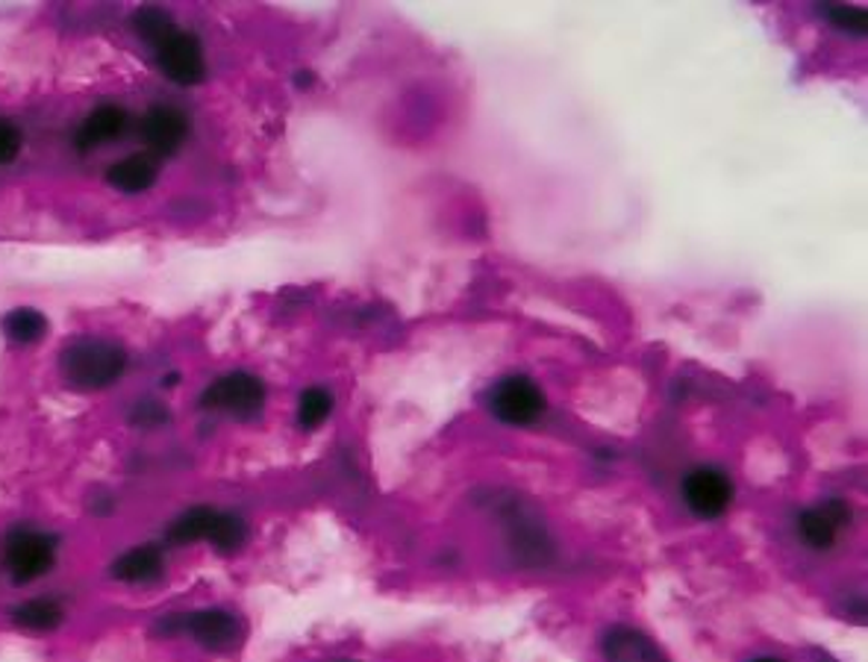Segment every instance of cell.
I'll return each mask as SVG.
<instances>
[{
  "label": "cell",
  "instance_id": "cell-1",
  "mask_svg": "<svg viewBox=\"0 0 868 662\" xmlns=\"http://www.w3.org/2000/svg\"><path fill=\"white\" fill-rule=\"evenodd\" d=\"M59 368L68 386L95 392L113 386L127 368V353L121 344L107 342V339H77L66 344V351L59 353Z\"/></svg>",
  "mask_w": 868,
  "mask_h": 662
},
{
  "label": "cell",
  "instance_id": "cell-2",
  "mask_svg": "<svg viewBox=\"0 0 868 662\" xmlns=\"http://www.w3.org/2000/svg\"><path fill=\"white\" fill-rule=\"evenodd\" d=\"M486 401H489L491 416L509 427H527L533 421H539V416L548 407L545 392L525 374L500 377L486 395Z\"/></svg>",
  "mask_w": 868,
  "mask_h": 662
},
{
  "label": "cell",
  "instance_id": "cell-3",
  "mask_svg": "<svg viewBox=\"0 0 868 662\" xmlns=\"http://www.w3.org/2000/svg\"><path fill=\"white\" fill-rule=\"evenodd\" d=\"M733 491H737L733 480L715 466L692 468L680 483V495H683L689 513L704 518V522H713V518H721L728 513L730 504H733Z\"/></svg>",
  "mask_w": 868,
  "mask_h": 662
},
{
  "label": "cell",
  "instance_id": "cell-4",
  "mask_svg": "<svg viewBox=\"0 0 868 662\" xmlns=\"http://www.w3.org/2000/svg\"><path fill=\"white\" fill-rule=\"evenodd\" d=\"M201 407L230 412L236 418H254L265 407V386L260 377L247 374V371H233V374L215 380L201 395Z\"/></svg>",
  "mask_w": 868,
  "mask_h": 662
},
{
  "label": "cell",
  "instance_id": "cell-5",
  "mask_svg": "<svg viewBox=\"0 0 868 662\" xmlns=\"http://www.w3.org/2000/svg\"><path fill=\"white\" fill-rule=\"evenodd\" d=\"M53 551L57 542L48 533L39 530H16L9 533L7 548H3V559L16 583H30L41 574L50 572L53 565Z\"/></svg>",
  "mask_w": 868,
  "mask_h": 662
},
{
  "label": "cell",
  "instance_id": "cell-6",
  "mask_svg": "<svg viewBox=\"0 0 868 662\" xmlns=\"http://www.w3.org/2000/svg\"><path fill=\"white\" fill-rule=\"evenodd\" d=\"M156 62L165 77L177 86H197L206 77L204 45L195 33H186V30H177L156 48Z\"/></svg>",
  "mask_w": 868,
  "mask_h": 662
},
{
  "label": "cell",
  "instance_id": "cell-7",
  "mask_svg": "<svg viewBox=\"0 0 868 662\" xmlns=\"http://www.w3.org/2000/svg\"><path fill=\"white\" fill-rule=\"evenodd\" d=\"M142 139L150 156H174L189 139V115L177 107H150L142 121Z\"/></svg>",
  "mask_w": 868,
  "mask_h": 662
},
{
  "label": "cell",
  "instance_id": "cell-8",
  "mask_svg": "<svg viewBox=\"0 0 868 662\" xmlns=\"http://www.w3.org/2000/svg\"><path fill=\"white\" fill-rule=\"evenodd\" d=\"M183 627L189 630V636L195 639L197 645L206 648V651H230V648L238 645L242 639V624L233 613L227 610H201V613H192Z\"/></svg>",
  "mask_w": 868,
  "mask_h": 662
},
{
  "label": "cell",
  "instance_id": "cell-9",
  "mask_svg": "<svg viewBox=\"0 0 868 662\" xmlns=\"http://www.w3.org/2000/svg\"><path fill=\"white\" fill-rule=\"evenodd\" d=\"M601 651L606 662H669V656L656 648L651 636L636 627H609L601 639Z\"/></svg>",
  "mask_w": 868,
  "mask_h": 662
},
{
  "label": "cell",
  "instance_id": "cell-10",
  "mask_svg": "<svg viewBox=\"0 0 868 662\" xmlns=\"http://www.w3.org/2000/svg\"><path fill=\"white\" fill-rule=\"evenodd\" d=\"M127 127H130L127 109L115 107V104H104V107L91 109V113L86 115V121L80 124V130H77V147L86 154L91 147L107 145V142H115L118 136H124Z\"/></svg>",
  "mask_w": 868,
  "mask_h": 662
},
{
  "label": "cell",
  "instance_id": "cell-11",
  "mask_svg": "<svg viewBox=\"0 0 868 662\" xmlns=\"http://www.w3.org/2000/svg\"><path fill=\"white\" fill-rule=\"evenodd\" d=\"M156 159L150 154H130L113 163L107 168V183L115 192H124V195H139V192H148L156 183Z\"/></svg>",
  "mask_w": 868,
  "mask_h": 662
},
{
  "label": "cell",
  "instance_id": "cell-12",
  "mask_svg": "<svg viewBox=\"0 0 868 662\" xmlns=\"http://www.w3.org/2000/svg\"><path fill=\"white\" fill-rule=\"evenodd\" d=\"M163 574V554L154 545H139L113 563V577L124 583H150Z\"/></svg>",
  "mask_w": 868,
  "mask_h": 662
},
{
  "label": "cell",
  "instance_id": "cell-13",
  "mask_svg": "<svg viewBox=\"0 0 868 662\" xmlns=\"http://www.w3.org/2000/svg\"><path fill=\"white\" fill-rule=\"evenodd\" d=\"M794 530H798V539L812 551H830L839 539V527L830 522V515L819 507L801 509L798 518H794Z\"/></svg>",
  "mask_w": 868,
  "mask_h": 662
},
{
  "label": "cell",
  "instance_id": "cell-14",
  "mask_svg": "<svg viewBox=\"0 0 868 662\" xmlns=\"http://www.w3.org/2000/svg\"><path fill=\"white\" fill-rule=\"evenodd\" d=\"M12 622L21 630H33V633H48L62 624V606L50 597H33L25 601L12 610Z\"/></svg>",
  "mask_w": 868,
  "mask_h": 662
},
{
  "label": "cell",
  "instance_id": "cell-15",
  "mask_svg": "<svg viewBox=\"0 0 868 662\" xmlns=\"http://www.w3.org/2000/svg\"><path fill=\"white\" fill-rule=\"evenodd\" d=\"M3 335L16 344H36L48 333V319L33 306H18L3 319Z\"/></svg>",
  "mask_w": 868,
  "mask_h": 662
},
{
  "label": "cell",
  "instance_id": "cell-16",
  "mask_svg": "<svg viewBox=\"0 0 868 662\" xmlns=\"http://www.w3.org/2000/svg\"><path fill=\"white\" fill-rule=\"evenodd\" d=\"M209 545L218 554H236L247 542V524L242 515L236 513H215L213 527H209Z\"/></svg>",
  "mask_w": 868,
  "mask_h": 662
},
{
  "label": "cell",
  "instance_id": "cell-17",
  "mask_svg": "<svg viewBox=\"0 0 868 662\" xmlns=\"http://www.w3.org/2000/svg\"><path fill=\"white\" fill-rule=\"evenodd\" d=\"M215 509L209 507H192L177 518V522L168 527V542L172 545H192V542H201L209 536V527H213Z\"/></svg>",
  "mask_w": 868,
  "mask_h": 662
},
{
  "label": "cell",
  "instance_id": "cell-18",
  "mask_svg": "<svg viewBox=\"0 0 868 662\" xmlns=\"http://www.w3.org/2000/svg\"><path fill=\"white\" fill-rule=\"evenodd\" d=\"M133 30L139 39H145L148 45L159 48L168 36L177 33V27H174V18L159 7H142L133 12Z\"/></svg>",
  "mask_w": 868,
  "mask_h": 662
},
{
  "label": "cell",
  "instance_id": "cell-19",
  "mask_svg": "<svg viewBox=\"0 0 868 662\" xmlns=\"http://www.w3.org/2000/svg\"><path fill=\"white\" fill-rule=\"evenodd\" d=\"M333 412V395L321 386H312V389H303L301 401H298V425L303 430H315L330 418Z\"/></svg>",
  "mask_w": 868,
  "mask_h": 662
},
{
  "label": "cell",
  "instance_id": "cell-20",
  "mask_svg": "<svg viewBox=\"0 0 868 662\" xmlns=\"http://www.w3.org/2000/svg\"><path fill=\"white\" fill-rule=\"evenodd\" d=\"M825 16L830 18V25L839 27L842 33L862 36L868 27V12L862 7H828Z\"/></svg>",
  "mask_w": 868,
  "mask_h": 662
},
{
  "label": "cell",
  "instance_id": "cell-21",
  "mask_svg": "<svg viewBox=\"0 0 868 662\" xmlns=\"http://www.w3.org/2000/svg\"><path fill=\"white\" fill-rule=\"evenodd\" d=\"M165 421H172V412H168L159 401H139L130 412V425L142 427V430H145V427H148V430L163 427Z\"/></svg>",
  "mask_w": 868,
  "mask_h": 662
},
{
  "label": "cell",
  "instance_id": "cell-22",
  "mask_svg": "<svg viewBox=\"0 0 868 662\" xmlns=\"http://www.w3.org/2000/svg\"><path fill=\"white\" fill-rule=\"evenodd\" d=\"M21 154V133L16 124L0 121V165L12 163Z\"/></svg>",
  "mask_w": 868,
  "mask_h": 662
},
{
  "label": "cell",
  "instance_id": "cell-23",
  "mask_svg": "<svg viewBox=\"0 0 868 662\" xmlns=\"http://www.w3.org/2000/svg\"><path fill=\"white\" fill-rule=\"evenodd\" d=\"M751 662H780V660H774V656H757V660Z\"/></svg>",
  "mask_w": 868,
  "mask_h": 662
},
{
  "label": "cell",
  "instance_id": "cell-24",
  "mask_svg": "<svg viewBox=\"0 0 868 662\" xmlns=\"http://www.w3.org/2000/svg\"><path fill=\"white\" fill-rule=\"evenodd\" d=\"M819 662H836V660H833V656H828V654H821Z\"/></svg>",
  "mask_w": 868,
  "mask_h": 662
},
{
  "label": "cell",
  "instance_id": "cell-25",
  "mask_svg": "<svg viewBox=\"0 0 868 662\" xmlns=\"http://www.w3.org/2000/svg\"><path fill=\"white\" fill-rule=\"evenodd\" d=\"M339 662H353V660H339Z\"/></svg>",
  "mask_w": 868,
  "mask_h": 662
}]
</instances>
